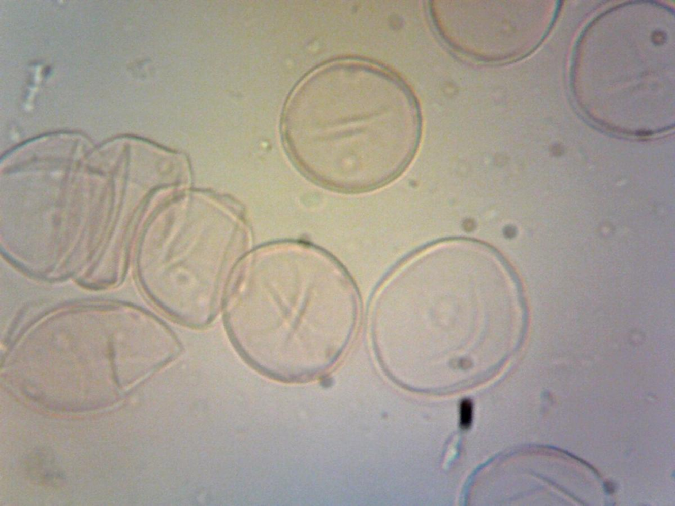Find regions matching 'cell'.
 Here are the masks:
<instances>
[{
    "label": "cell",
    "mask_w": 675,
    "mask_h": 506,
    "mask_svg": "<svg viewBox=\"0 0 675 506\" xmlns=\"http://www.w3.org/2000/svg\"><path fill=\"white\" fill-rule=\"evenodd\" d=\"M460 425L463 428H468L472 423L473 405L470 400H464L460 405Z\"/></svg>",
    "instance_id": "2"
},
{
    "label": "cell",
    "mask_w": 675,
    "mask_h": 506,
    "mask_svg": "<svg viewBox=\"0 0 675 506\" xmlns=\"http://www.w3.org/2000/svg\"><path fill=\"white\" fill-rule=\"evenodd\" d=\"M402 101L395 81L371 66L340 63L317 71L285 108L294 162L311 180L338 191L386 184L409 159Z\"/></svg>",
    "instance_id": "1"
},
{
    "label": "cell",
    "mask_w": 675,
    "mask_h": 506,
    "mask_svg": "<svg viewBox=\"0 0 675 506\" xmlns=\"http://www.w3.org/2000/svg\"><path fill=\"white\" fill-rule=\"evenodd\" d=\"M605 488L606 492L608 494H613L615 492V487L614 483L612 482H606L605 483Z\"/></svg>",
    "instance_id": "3"
}]
</instances>
